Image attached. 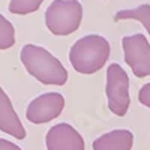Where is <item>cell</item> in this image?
<instances>
[{"label":"cell","instance_id":"5bb4252c","mask_svg":"<svg viewBox=\"0 0 150 150\" xmlns=\"http://www.w3.org/2000/svg\"><path fill=\"white\" fill-rule=\"evenodd\" d=\"M0 150H23L20 146L14 144L9 140H5V138H0Z\"/></svg>","mask_w":150,"mask_h":150},{"label":"cell","instance_id":"7c38bea8","mask_svg":"<svg viewBox=\"0 0 150 150\" xmlns=\"http://www.w3.org/2000/svg\"><path fill=\"white\" fill-rule=\"evenodd\" d=\"M44 2L45 0H11L8 9L11 14L15 15H29L36 12Z\"/></svg>","mask_w":150,"mask_h":150},{"label":"cell","instance_id":"6da1fadb","mask_svg":"<svg viewBox=\"0 0 150 150\" xmlns=\"http://www.w3.org/2000/svg\"><path fill=\"white\" fill-rule=\"evenodd\" d=\"M20 60L32 77L45 86H65L68 81L66 68L44 47L35 44L24 45Z\"/></svg>","mask_w":150,"mask_h":150},{"label":"cell","instance_id":"52a82bcc","mask_svg":"<svg viewBox=\"0 0 150 150\" xmlns=\"http://www.w3.org/2000/svg\"><path fill=\"white\" fill-rule=\"evenodd\" d=\"M47 150H84L86 144L81 134L69 123H59L45 135Z\"/></svg>","mask_w":150,"mask_h":150},{"label":"cell","instance_id":"7a4b0ae2","mask_svg":"<svg viewBox=\"0 0 150 150\" xmlns=\"http://www.w3.org/2000/svg\"><path fill=\"white\" fill-rule=\"evenodd\" d=\"M111 45L101 35H87L69 50V62L78 74L92 75L101 71L110 59Z\"/></svg>","mask_w":150,"mask_h":150},{"label":"cell","instance_id":"4fadbf2b","mask_svg":"<svg viewBox=\"0 0 150 150\" xmlns=\"http://www.w3.org/2000/svg\"><path fill=\"white\" fill-rule=\"evenodd\" d=\"M138 101L141 105L150 108V83L144 84L138 92Z\"/></svg>","mask_w":150,"mask_h":150},{"label":"cell","instance_id":"5b68a950","mask_svg":"<svg viewBox=\"0 0 150 150\" xmlns=\"http://www.w3.org/2000/svg\"><path fill=\"white\" fill-rule=\"evenodd\" d=\"M123 56L126 65L137 78L150 75V44L143 33L125 36L122 39Z\"/></svg>","mask_w":150,"mask_h":150},{"label":"cell","instance_id":"3957f363","mask_svg":"<svg viewBox=\"0 0 150 150\" xmlns=\"http://www.w3.org/2000/svg\"><path fill=\"white\" fill-rule=\"evenodd\" d=\"M83 21V5L78 0H54L45 11V26L56 36L77 32Z\"/></svg>","mask_w":150,"mask_h":150},{"label":"cell","instance_id":"8992f818","mask_svg":"<svg viewBox=\"0 0 150 150\" xmlns=\"http://www.w3.org/2000/svg\"><path fill=\"white\" fill-rule=\"evenodd\" d=\"M65 108V98L57 92L42 93L27 105L26 117L33 125H42L57 119Z\"/></svg>","mask_w":150,"mask_h":150},{"label":"cell","instance_id":"277c9868","mask_svg":"<svg viewBox=\"0 0 150 150\" xmlns=\"http://www.w3.org/2000/svg\"><path fill=\"white\" fill-rule=\"evenodd\" d=\"M108 108L114 116L123 117L131 105L129 96V77L120 65L111 63L107 69V86H105Z\"/></svg>","mask_w":150,"mask_h":150},{"label":"cell","instance_id":"ba28073f","mask_svg":"<svg viewBox=\"0 0 150 150\" xmlns=\"http://www.w3.org/2000/svg\"><path fill=\"white\" fill-rule=\"evenodd\" d=\"M0 131L12 135L17 140H24L27 135L17 111L12 107L9 96L2 87H0Z\"/></svg>","mask_w":150,"mask_h":150},{"label":"cell","instance_id":"30bf717a","mask_svg":"<svg viewBox=\"0 0 150 150\" xmlns=\"http://www.w3.org/2000/svg\"><path fill=\"white\" fill-rule=\"evenodd\" d=\"M114 20L116 21H122V20L140 21L146 27V30L149 32V36H150V5L149 3L140 5V6L132 8V9H120V11L116 12Z\"/></svg>","mask_w":150,"mask_h":150},{"label":"cell","instance_id":"8fae6325","mask_svg":"<svg viewBox=\"0 0 150 150\" xmlns=\"http://www.w3.org/2000/svg\"><path fill=\"white\" fill-rule=\"evenodd\" d=\"M15 45V27L0 14V50H9Z\"/></svg>","mask_w":150,"mask_h":150},{"label":"cell","instance_id":"9c48e42d","mask_svg":"<svg viewBox=\"0 0 150 150\" xmlns=\"http://www.w3.org/2000/svg\"><path fill=\"white\" fill-rule=\"evenodd\" d=\"M134 146V134L128 129H114L93 141V150H131Z\"/></svg>","mask_w":150,"mask_h":150}]
</instances>
